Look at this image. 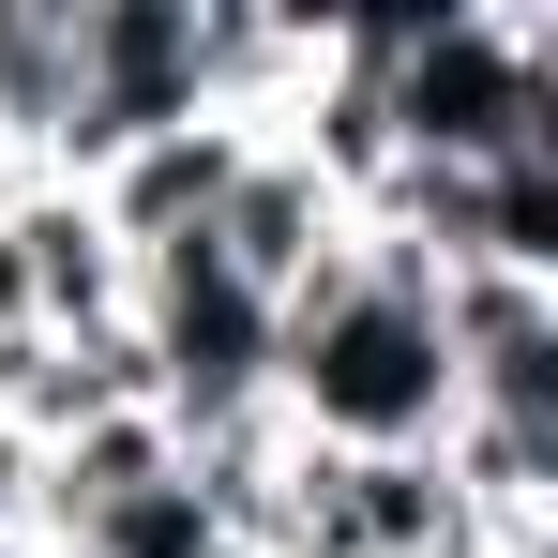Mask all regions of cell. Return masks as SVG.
Listing matches in <instances>:
<instances>
[{
    "mask_svg": "<svg viewBox=\"0 0 558 558\" xmlns=\"http://www.w3.org/2000/svg\"><path fill=\"white\" fill-rule=\"evenodd\" d=\"M468 423V377L438 348V272L408 242H348L317 287L272 302V438L287 453H438Z\"/></svg>",
    "mask_w": 558,
    "mask_h": 558,
    "instance_id": "cell-1",
    "label": "cell"
},
{
    "mask_svg": "<svg viewBox=\"0 0 558 558\" xmlns=\"http://www.w3.org/2000/svg\"><path fill=\"white\" fill-rule=\"evenodd\" d=\"M392 167H513L558 151V15L544 0H438V15H363Z\"/></svg>",
    "mask_w": 558,
    "mask_h": 558,
    "instance_id": "cell-2",
    "label": "cell"
},
{
    "mask_svg": "<svg viewBox=\"0 0 558 558\" xmlns=\"http://www.w3.org/2000/svg\"><path fill=\"white\" fill-rule=\"evenodd\" d=\"M257 167V121H227V106H196V121H167V136H121L92 182V211H106V242L121 257H151V242H196L211 211H227V182Z\"/></svg>",
    "mask_w": 558,
    "mask_h": 558,
    "instance_id": "cell-3",
    "label": "cell"
},
{
    "mask_svg": "<svg viewBox=\"0 0 558 558\" xmlns=\"http://www.w3.org/2000/svg\"><path fill=\"white\" fill-rule=\"evenodd\" d=\"M348 242H363V227H348V196L317 182V167H302L287 136H257V167H242V182H227V211H211V257L257 287V302L317 287L332 257H348Z\"/></svg>",
    "mask_w": 558,
    "mask_h": 558,
    "instance_id": "cell-4",
    "label": "cell"
},
{
    "mask_svg": "<svg viewBox=\"0 0 558 558\" xmlns=\"http://www.w3.org/2000/svg\"><path fill=\"white\" fill-rule=\"evenodd\" d=\"M0 227H15V272H31V332H121L136 302V257L106 242V211L76 182H0Z\"/></svg>",
    "mask_w": 558,
    "mask_h": 558,
    "instance_id": "cell-5",
    "label": "cell"
},
{
    "mask_svg": "<svg viewBox=\"0 0 558 558\" xmlns=\"http://www.w3.org/2000/svg\"><path fill=\"white\" fill-rule=\"evenodd\" d=\"M31 498H46V453L0 423V544H31Z\"/></svg>",
    "mask_w": 558,
    "mask_h": 558,
    "instance_id": "cell-6",
    "label": "cell"
},
{
    "mask_svg": "<svg viewBox=\"0 0 558 558\" xmlns=\"http://www.w3.org/2000/svg\"><path fill=\"white\" fill-rule=\"evenodd\" d=\"M0 558H46V544H0Z\"/></svg>",
    "mask_w": 558,
    "mask_h": 558,
    "instance_id": "cell-7",
    "label": "cell"
}]
</instances>
